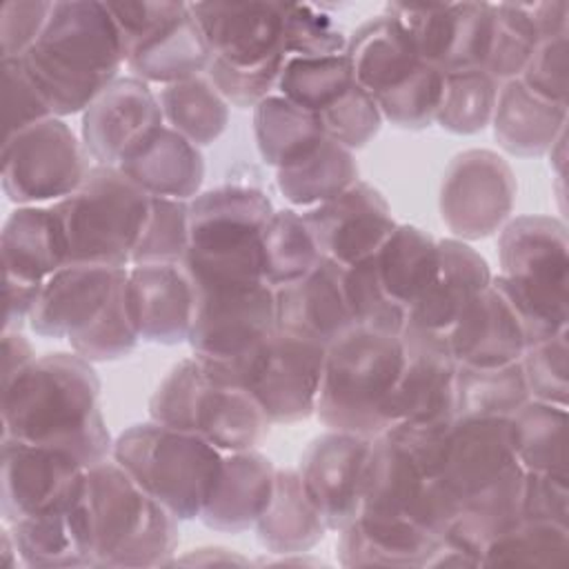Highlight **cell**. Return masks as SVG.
<instances>
[{"mask_svg":"<svg viewBox=\"0 0 569 569\" xmlns=\"http://www.w3.org/2000/svg\"><path fill=\"white\" fill-rule=\"evenodd\" d=\"M91 167L84 142L51 116L4 138L2 191L18 207L56 204L84 182Z\"/></svg>","mask_w":569,"mask_h":569,"instance_id":"obj_11","label":"cell"},{"mask_svg":"<svg viewBox=\"0 0 569 569\" xmlns=\"http://www.w3.org/2000/svg\"><path fill=\"white\" fill-rule=\"evenodd\" d=\"M2 84L7 136L53 116L47 100L24 71L20 58H2Z\"/></svg>","mask_w":569,"mask_h":569,"instance_id":"obj_56","label":"cell"},{"mask_svg":"<svg viewBox=\"0 0 569 569\" xmlns=\"http://www.w3.org/2000/svg\"><path fill=\"white\" fill-rule=\"evenodd\" d=\"M302 218L322 258L338 267H351L376 256L396 227L385 196L362 180L336 198L305 209Z\"/></svg>","mask_w":569,"mask_h":569,"instance_id":"obj_18","label":"cell"},{"mask_svg":"<svg viewBox=\"0 0 569 569\" xmlns=\"http://www.w3.org/2000/svg\"><path fill=\"white\" fill-rule=\"evenodd\" d=\"M260 258L273 289L305 278L325 260L302 213L293 209L273 211L260 233Z\"/></svg>","mask_w":569,"mask_h":569,"instance_id":"obj_41","label":"cell"},{"mask_svg":"<svg viewBox=\"0 0 569 569\" xmlns=\"http://www.w3.org/2000/svg\"><path fill=\"white\" fill-rule=\"evenodd\" d=\"M525 469H516L498 485L465 500L442 538H449L482 558L487 545L522 520Z\"/></svg>","mask_w":569,"mask_h":569,"instance_id":"obj_37","label":"cell"},{"mask_svg":"<svg viewBox=\"0 0 569 569\" xmlns=\"http://www.w3.org/2000/svg\"><path fill=\"white\" fill-rule=\"evenodd\" d=\"M33 360H36L33 347L20 331L2 333V385L11 382Z\"/></svg>","mask_w":569,"mask_h":569,"instance_id":"obj_61","label":"cell"},{"mask_svg":"<svg viewBox=\"0 0 569 569\" xmlns=\"http://www.w3.org/2000/svg\"><path fill=\"white\" fill-rule=\"evenodd\" d=\"M371 445L373 438L329 429L300 458L302 485L329 531H340L360 513Z\"/></svg>","mask_w":569,"mask_h":569,"instance_id":"obj_17","label":"cell"},{"mask_svg":"<svg viewBox=\"0 0 569 569\" xmlns=\"http://www.w3.org/2000/svg\"><path fill=\"white\" fill-rule=\"evenodd\" d=\"M42 284L4 276V331H20V327L29 322Z\"/></svg>","mask_w":569,"mask_h":569,"instance_id":"obj_60","label":"cell"},{"mask_svg":"<svg viewBox=\"0 0 569 569\" xmlns=\"http://www.w3.org/2000/svg\"><path fill=\"white\" fill-rule=\"evenodd\" d=\"M118 169L149 196L176 200L196 198L204 180V158L200 147L167 124L142 151Z\"/></svg>","mask_w":569,"mask_h":569,"instance_id":"obj_33","label":"cell"},{"mask_svg":"<svg viewBox=\"0 0 569 569\" xmlns=\"http://www.w3.org/2000/svg\"><path fill=\"white\" fill-rule=\"evenodd\" d=\"M287 58H276L260 67H233L224 60L211 58L207 67V76L220 96L229 102V107L253 109L267 96L276 93V84Z\"/></svg>","mask_w":569,"mask_h":569,"instance_id":"obj_54","label":"cell"},{"mask_svg":"<svg viewBox=\"0 0 569 569\" xmlns=\"http://www.w3.org/2000/svg\"><path fill=\"white\" fill-rule=\"evenodd\" d=\"M325 353L327 345L276 329L238 358H193L209 380L247 389L273 425H293L316 413Z\"/></svg>","mask_w":569,"mask_h":569,"instance_id":"obj_8","label":"cell"},{"mask_svg":"<svg viewBox=\"0 0 569 569\" xmlns=\"http://www.w3.org/2000/svg\"><path fill=\"white\" fill-rule=\"evenodd\" d=\"M358 182L353 151L329 136L302 160L276 169V184L293 207H318Z\"/></svg>","mask_w":569,"mask_h":569,"instance_id":"obj_36","label":"cell"},{"mask_svg":"<svg viewBox=\"0 0 569 569\" xmlns=\"http://www.w3.org/2000/svg\"><path fill=\"white\" fill-rule=\"evenodd\" d=\"M493 16L496 27L485 69L498 82L520 78L542 40L531 2H498L493 4Z\"/></svg>","mask_w":569,"mask_h":569,"instance_id":"obj_47","label":"cell"},{"mask_svg":"<svg viewBox=\"0 0 569 569\" xmlns=\"http://www.w3.org/2000/svg\"><path fill=\"white\" fill-rule=\"evenodd\" d=\"M458 365L502 367L518 362L529 347L516 307L493 284L485 289L445 333Z\"/></svg>","mask_w":569,"mask_h":569,"instance_id":"obj_23","label":"cell"},{"mask_svg":"<svg viewBox=\"0 0 569 569\" xmlns=\"http://www.w3.org/2000/svg\"><path fill=\"white\" fill-rule=\"evenodd\" d=\"M353 82L356 80L345 53L318 58L287 56L276 93L320 116L325 109L338 102L353 87Z\"/></svg>","mask_w":569,"mask_h":569,"instance_id":"obj_42","label":"cell"},{"mask_svg":"<svg viewBox=\"0 0 569 569\" xmlns=\"http://www.w3.org/2000/svg\"><path fill=\"white\" fill-rule=\"evenodd\" d=\"M520 82L536 96L567 104L569 93V40L567 33L540 40L533 56L529 58Z\"/></svg>","mask_w":569,"mask_h":569,"instance_id":"obj_55","label":"cell"},{"mask_svg":"<svg viewBox=\"0 0 569 569\" xmlns=\"http://www.w3.org/2000/svg\"><path fill=\"white\" fill-rule=\"evenodd\" d=\"M498 147L518 158H538L567 129V104L529 91L520 78L500 82L491 118Z\"/></svg>","mask_w":569,"mask_h":569,"instance_id":"obj_29","label":"cell"},{"mask_svg":"<svg viewBox=\"0 0 569 569\" xmlns=\"http://www.w3.org/2000/svg\"><path fill=\"white\" fill-rule=\"evenodd\" d=\"M527 400L529 389L520 360L502 367L458 365L453 418H509Z\"/></svg>","mask_w":569,"mask_h":569,"instance_id":"obj_40","label":"cell"},{"mask_svg":"<svg viewBox=\"0 0 569 569\" xmlns=\"http://www.w3.org/2000/svg\"><path fill=\"white\" fill-rule=\"evenodd\" d=\"M513 451L525 471H567V407L529 398L511 416Z\"/></svg>","mask_w":569,"mask_h":569,"instance_id":"obj_39","label":"cell"},{"mask_svg":"<svg viewBox=\"0 0 569 569\" xmlns=\"http://www.w3.org/2000/svg\"><path fill=\"white\" fill-rule=\"evenodd\" d=\"M278 329L329 345L353 322L342 291V267L322 260L305 278L276 289Z\"/></svg>","mask_w":569,"mask_h":569,"instance_id":"obj_27","label":"cell"},{"mask_svg":"<svg viewBox=\"0 0 569 569\" xmlns=\"http://www.w3.org/2000/svg\"><path fill=\"white\" fill-rule=\"evenodd\" d=\"M0 440L47 445L91 469L113 453L100 409V378L82 356L56 351L36 358L2 385Z\"/></svg>","mask_w":569,"mask_h":569,"instance_id":"obj_1","label":"cell"},{"mask_svg":"<svg viewBox=\"0 0 569 569\" xmlns=\"http://www.w3.org/2000/svg\"><path fill=\"white\" fill-rule=\"evenodd\" d=\"M345 302L356 327L400 336L407 325V309L385 291L373 256L351 267H342Z\"/></svg>","mask_w":569,"mask_h":569,"instance_id":"obj_48","label":"cell"},{"mask_svg":"<svg viewBox=\"0 0 569 569\" xmlns=\"http://www.w3.org/2000/svg\"><path fill=\"white\" fill-rule=\"evenodd\" d=\"M111 458L178 520L200 518L222 465L204 438L156 420L124 429Z\"/></svg>","mask_w":569,"mask_h":569,"instance_id":"obj_7","label":"cell"},{"mask_svg":"<svg viewBox=\"0 0 569 569\" xmlns=\"http://www.w3.org/2000/svg\"><path fill=\"white\" fill-rule=\"evenodd\" d=\"M20 562V553L13 540V533L9 529V525L2 527V565L4 567H16Z\"/></svg>","mask_w":569,"mask_h":569,"instance_id":"obj_63","label":"cell"},{"mask_svg":"<svg viewBox=\"0 0 569 569\" xmlns=\"http://www.w3.org/2000/svg\"><path fill=\"white\" fill-rule=\"evenodd\" d=\"M93 567H160L178 547V518L113 458L87 469L82 493Z\"/></svg>","mask_w":569,"mask_h":569,"instance_id":"obj_3","label":"cell"},{"mask_svg":"<svg viewBox=\"0 0 569 569\" xmlns=\"http://www.w3.org/2000/svg\"><path fill=\"white\" fill-rule=\"evenodd\" d=\"M529 398L549 405H569V342L567 329L533 342L520 358Z\"/></svg>","mask_w":569,"mask_h":569,"instance_id":"obj_51","label":"cell"},{"mask_svg":"<svg viewBox=\"0 0 569 569\" xmlns=\"http://www.w3.org/2000/svg\"><path fill=\"white\" fill-rule=\"evenodd\" d=\"M211 58L260 67L284 53V2H189Z\"/></svg>","mask_w":569,"mask_h":569,"instance_id":"obj_19","label":"cell"},{"mask_svg":"<svg viewBox=\"0 0 569 569\" xmlns=\"http://www.w3.org/2000/svg\"><path fill=\"white\" fill-rule=\"evenodd\" d=\"M151 196L118 167L93 164L84 182L51 204L67 244V262L131 267Z\"/></svg>","mask_w":569,"mask_h":569,"instance_id":"obj_9","label":"cell"},{"mask_svg":"<svg viewBox=\"0 0 569 569\" xmlns=\"http://www.w3.org/2000/svg\"><path fill=\"white\" fill-rule=\"evenodd\" d=\"M500 82L487 69L445 73L436 122L458 136H471L491 124Z\"/></svg>","mask_w":569,"mask_h":569,"instance_id":"obj_43","label":"cell"},{"mask_svg":"<svg viewBox=\"0 0 569 569\" xmlns=\"http://www.w3.org/2000/svg\"><path fill=\"white\" fill-rule=\"evenodd\" d=\"M164 124L196 147H207L222 136L229 122V102L207 73L160 87L158 93Z\"/></svg>","mask_w":569,"mask_h":569,"instance_id":"obj_38","label":"cell"},{"mask_svg":"<svg viewBox=\"0 0 569 569\" xmlns=\"http://www.w3.org/2000/svg\"><path fill=\"white\" fill-rule=\"evenodd\" d=\"M4 276L44 282L67 264V244L51 204L18 207L0 233Z\"/></svg>","mask_w":569,"mask_h":569,"instance_id":"obj_31","label":"cell"},{"mask_svg":"<svg viewBox=\"0 0 569 569\" xmlns=\"http://www.w3.org/2000/svg\"><path fill=\"white\" fill-rule=\"evenodd\" d=\"M502 273L493 284L516 307L527 342H540L567 329L569 238L567 227L551 216L509 220L498 238Z\"/></svg>","mask_w":569,"mask_h":569,"instance_id":"obj_4","label":"cell"},{"mask_svg":"<svg viewBox=\"0 0 569 569\" xmlns=\"http://www.w3.org/2000/svg\"><path fill=\"white\" fill-rule=\"evenodd\" d=\"M84 493V489H82ZM20 562L33 569L93 567L91 531L82 496L69 507L9 525Z\"/></svg>","mask_w":569,"mask_h":569,"instance_id":"obj_30","label":"cell"},{"mask_svg":"<svg viewBox=\"0 0 569 569\" xmlns=\"http://www.w3.org/2000/svg\"><path fill=\"white\" fill-rule=\"evenodd\" d=\"M520 469L509 418H453L438 480L462 505Z\"/></svg>","mask_w":569,"mask_h":569,"instance_id":"obj_20","label":"cell"},{"mask_svg":"<svg viewBox=\"0 0 569 569\" xmlns=\"http://www.w3.org/2000/svg\"><path fill=\"white\" fill-rule=\"evenodd\" d=\"M440 267L427 293L407 313V325L431 333H447L462 311L491 284L487 260L458 238L438 240Z\"/></svg>","mask_w":569,"mask_h":569,"instance_id":"obj_24","label":"cell"},{"mask_svg":"<svg viewBox=\"0 0 569 569\" xmlns=\"http://www.w3.org/2000/svg\"><path fill=\"white\" fill-rule=\"evenodd\" d=\"M120 36L124 51L129 53L140 40L158 31L171 18H176L187 2H167V0H133V2H104Z\"/></svg>","mask_w":569,"mask_h":569,"instance_id":"obj_59","label":"cell"},{"mask_svg":"<svg viewBox=\"0 0 569 569\" xmlns=\"http://www.w3.org/2000/svg\"><path fill=\"white\" fill-rule=\"evenodd\" d=\"M345 56L356 84L373 100L402 87L425 64L405 24L387 11L347 38Z\"/></svg>","mask_w":569,"mask_h":569,"instance_id":"obj_26","label":"cell"},{"mask_svg":"<svg viewBox=\"0 0 569 569\" xmlns=\"http://www.w3.org/2000/svg\"><path fill=\"white\" fill-rule=\"evenodd\" d=\"M216 560H224V562H244V558L233 556L229 549H220V547H202V549H193L191 553L178 558V562H216Z\"/></svg>","mask_w":569,"mask_h":569,"instance_id":"obj_62","label":"cell"},{"mask_svg":"<svg viewBox=\"0 0 569 569\" xmlns=\"http://www.w3.org/2000/svg\"><path fill=\"white\" fill-rule=\"evenodd\" d=\"M53 116L82 113L127 64L122 36L104 2H53L36 44L20 58Z\"/></svg>","mask_w":569,"mask_h":569,"instance_id":"obj_2","label":"cell"},{"mask_svg":"<svg viewBox=\"0 0 569 569\" xmlns=\"http://www.w3.org/2000/svg\"><path fill=\"white\" fill-rule=\"evenodd\" d=\"M127 289L142 340L178 345L189 338L196 289L182 262L131 264Z\"/></svg>","mask_w":569,"mask_h":569,"instance_id":"obj_22","label":"cell"},{"mask_svg":"<svg viewBox=\"0 0 569 569\" xmlns=\"http://www.w3.org/2000/svg\"><path fill=\"white\" fill-rule=\"evenodd\" d=\"M387 13L396 16L405 29L409 31L418 56L447 73L453 49L458 42L460 20H462V2H445V4H387Z\"/></svg>","mask_w":569,"mask_h":569,"instance_id":"obj_46","label":"cell"},{"mask_svg":"<svg viewBox=\"0 0 569 569\" xmlns=\"http://www.w3.org/2000/svg\"><path fill=\"white\" fill-rule=\"evenodd\" d=\"M442 84L445 73L425 62L402 87L376 98L382 120L413 131L429 127L436 122Z\"/></svg>","mask_w":569,"mask_h":569,"instance_id":"obj_50","label":"cell"},{"mask_svg":"<svg viewBox=\"0 0 569 569\" xmlns=\"http://www.w3.org/2000/svg\"><path fill=\"white\" fill-rule=\"evenodd\" d=\"M253 136L260 158L273 169L302 160L327 138L318 113L280 93H271L253 107Z\"/></svg>","mask_w":569,"mask_h":569,"instance_id":"obj_35","label":"cell"},{"mask_svg":"<svg viewBox=\"0 0 569 569\" xmlns=\"http://www.w3.org/2000/svg\"><path fill=\"white\" fill-rule=\"evenodd\" d=\"M209 62L211 49L187 2L176 18L129 49L124 67L133 78L164 87L207 73Z\"/></svg>","mask_w":569,"mask_h":569,"instance_id":"obj_28","label":"cell"},{"mask_svg":"<svg viewBox=\"0 0 569 569\" xmlns=\"http://www.w3.org/2000/svg\"><path fill=\"white\" fill-rule=\"evenodd\" d=\"M567 151V129L556 138V142L551 144V149L547 151L549 158H551V167L556 169L558 178H562V169H565V153Z\"/></svg>","mask_w":569,"mask_h":569,"instance_id":"obj_64","label":"cell"},{"mask_svg":"<svg viewBox=\"0 0 569 569\" xmlns=\"http://www.w3.org/2000/svg\"><path fill=\"white\" fill-rule=\"evenodd\" d=\"M320 120L325 133L351 151L371 142L382 127V113L376 100L356 82L338 102L320 113Z\"/></svg>","mask_w":569,"mask_h":569,"instance_id":"obj_53","label":"cell"},{"mask_svg":"<svg viewBox=\"0 0 569 569\" xmlns=\"http://www.w3.org/2000/svg\"><path fill=\"white\" fill-rule=\"evenodd\" d=\"M53 2L24 0L7 2L0 9V49L2 58H22L44 31Z\"/></svg>","mask_w":569,"mask_h":569,"instance_id":"obj_57","label":"cell"},{"mask_svg":"<svg viewBox=\"0 0 569 569\" xmlns=\"http://www.w3.org/2000/svg\"><path fill=\"white\" fill-rule=\"evenodd\" d=\"M347 38L340 27L313 4L284 2V53L300 58L345 53Z\"/></svg>","mask_w":569,"mask_h":569,"instance_id":"obj_52","label":"cell"},{"mask_svg":"<svg viewBox=\"0 0 569 569\" xmlns=\"http://www.w3.org/2000/svg\"><path fill=\"white\" fill-rule=\"evenodd\" d=\"M164 127L151 84L124 76L113 80L82 111V142L96 164L120 167L142 151Z\"/></svg>","mask_w":569,"mask_h":569,"instance_id":"obj_15","label":"cell"},{"mask_svg":"<svg viewBox=\"0 0 569 569\" xmlns=\"http://www.w3.org/2000/svg\"><path fill=\"white\" fill-rule=\"evenodd\" d=\"M385 291L407 313L438 276V240L413 224H396L373 256Z\"/></svg>","mask_w":569,"mask_h":569,"instance_id":"obj_34","label":"cell"},{"mask_svg":"<svg viewBox=\"0 0 569 569\" xmlns=\"http://www.w3.org/2000/svg\"><path fill=\"white\" fill-rule=\"evenodd\" d=\"M189 249V200L151 196L149 213L131 253V264L182 262Z\"/></svg>","mask_w":569,"mask_h":569,"instance_id":"obj_49","label":"cell"},{"mask_svg":"<svg viewBox=\"0 0 569 569\" xmlns=\"http://www.w3.org/2000/svg\"><path fill=\"white\" fill-rule=\"evenodd\" d=\"M67 340L71 349L89 362L118 360L129 356L138 347L142 338L131 311L127 276L118 282L109 302L96 316V320L69 336Z\"/></svg>","mask_w":569,"mask_h":569,"instance_id":"obj_45","label":"cell"},{"mask_svg":"<svg viewBox=\"0 0 569 569\" xmlns=\"http://www.w3.org/2000/svg\"><path fill=\"white\" fill-rule=\"evenodd\" d=\"M149 416L198 433L222 453L256 449L273 425L247 389L209 380L193 356L162 378L149 400Z\"/></svg>","mask_w":569,"mask_h":569,"instance_id":"obj_10","label":"cell"},{"mask_svg":"<svg viewBox=\"0 0 569 569\" xmlns=\"http://www.w3.org/2000/svg\"><path fill=\"white\" fill-rule=\"evenodd\" d=\"M276 471L273 462L256 449L222 453L218 480L200 513L202 525L224 533L256 527L271 500Z\"/></svg>","mask_w":569,"mask_h":569,"instance_id":"obj_25","label":"cell"},{"mask_svg":"<svg viewBox=\"0 0 569 569\" xmlns=\"http://www.w3.org/2000/svg\"><path fill=\"white\" fill-rule=\"evenodd\" d=\"M327 525L311 502L298 469H278L271 500L256 522V536L267 553L298 556L313 549Z\"/></svg>","mask_w":569,"mask_h":569,"instance_id":"obj_32","label":"cell"},{"mask_svg":"<svg viewBox=\"0 0 569 569\" xmlns=\"http://www.w3.org/2000/svg\"><path fill=\"white\" fill-rule=\"evenodd\" d=\"M0 449L4 525L69 507L82 496L87 469L71 453L18 440H0Z\"/></svg>","mask_w":569,"mask_h":569,"instance_id":"obj_14","label":"cell"},{"mask_svg":"<svg viewBox=\"0 0 569 569\" xmlns=\"http://www.w3.org/2000/svg\"><path fill=\"white\" fill-rule=\"evenodd\" d=\"M400 336L351 325L327 345L316 418L331 431L376 438L387 431L385 402L400 376Z\"/></svg>","mask_w":569,"mask_h":569,"instance_id":"obj_5","label":"cell"},{"mask_svg":"<svg viewBox=\"0 0 569 569\" xmlns=\"http://www.w3.org/2000/svg\"><path fill=\"white\" fill-rule=\"evenodd\" d=\"M276 329V289L271 284L207 287L196 289L187 342L196 356L231 360L260 345Z\"/></svg>","mask_w":569,"mask_h":569,"instance_id":"obj_13","label":"cell"},{"mask_svg":"<svg viewBox=\"0 0 569 569\" xmlns=\"http://www.w3.org/2000/svg\"><path fill=\"white\" fill-rule=\"evenodd\" d=\"M405 360L385 402L387 425L429 422L453 418V389L458 362L442 333L405 325ZM387 427V429H389Z\"/></svg>","mask_w":569,"mask_h":569,"instance_id":"obj_16","label":"cell"},{"mask_svg":"<svg viewBox=\"0 0 569 569\" xmlns=\"http://www.w3.org/2000/svg\"><path fill=\"white\" fill-rule=\"evenodd\" d=\"M569 560V527L547 520H520L491 540L482 553L485 565L565 567Z\"/></svg>","mask_w":569,"mask_h":569,"instance_id":"obj_44","label":"cell"},{"mask_svg":"<svg viewBox=\"0 0 569 569\" xmlns=\"http://www.w3.org/2000/svg\"><path fill=\"white\" fill-rule=\"evenodd\" d=\"M129 267L67 262L44 280L29 327L44 338H69L96 320Z\"/></svg>","mask_w":569,"mask_h":569,"instance_id":"obj_21","label":"cell"},{"mask_svg":"<svg viewBox=\"0 0 569 569\" xmlns=\"http://www.w3.org/2000/svg\"><path fill=\"white\" fill-rule=\"evenodd\" d=\"M516 176L509 162L491 149L458 153L440 184V216L462 242L500 231L513 209Z\"/></svg>","mask_w":569,"mask_h":569,"instance_id":"obj_12","label":"cell"},{"mask_svg":"<svg viewBox=\"0 0 569 569\" xmlns=\"http://www.w3.org/2000/svg\"><path fill=\"white\" fill-rule=\"evenodd\" d=\"M273 211L260 189L242 184H222L191 198L189 249L182 258L191 280L262 282L260 233Z\"/></svg>","mask_w":569,"mask_h":569,"instance_id":"obj_6","label":"cell"},{"mask_svg":"<svg viewBox=\"0 0 569 569\" xmlns=\"http://www.w3.org/2000/svg\"><path fill=\"white\" fill-rule=\"evenodd\" d=\"M520 511L525 520H547L569 527V476L525 471Z\"/></svg>","mask_w":569,"mask_h":569,"instance_id":"obj_58","label":"cell"}]
</instances>
